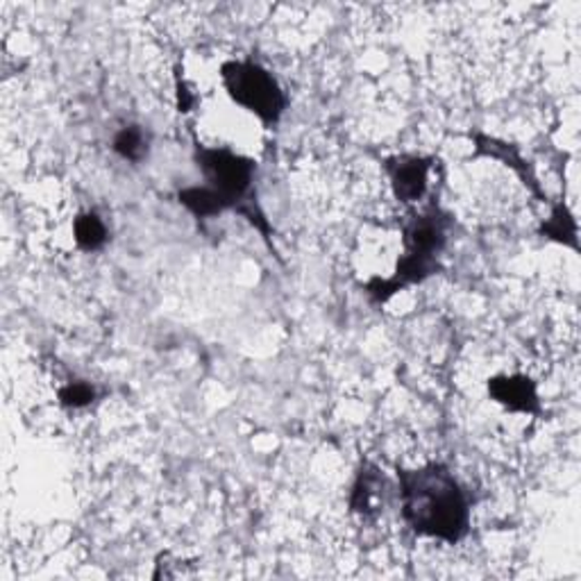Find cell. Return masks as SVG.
<instances>
[{
	"label": "cell",
	"mask_w": 581,
	"mask_h": 581,
	"mask_svg": "<svg viewBox=\"0 0 581 581\" xmlns=\"http://www.w3.org/2000/svg\"><path fill=\"white\" fill-rule=\"evenodd\" d=\"M402 518L418 536L459 543L470 529V500L445 464L397 468Z\"/></svg>",
	"instance_id": "6da1fadb"
},
{
	"label": "cell",
	"mask_w": 581,
	"mask_h": 581,
	"mask_svg": "<svg viewBox=\"0 0 581 581\" xmlns=\"http://www.w3.org/2000/svg\"><path fill=\"white\" fill-rule=\"evenodd\" d=\"M193 160L198 168L202 170V175H205V182H207L205 187H210L225 202L227 212L232 210L245 216L268 239L270 227L264 214L255 207V202L250 200L257 164L250 157L235 153V150L207 148V146H195Z\"/></svg>",
	"instance_id": "7a4b0ae2"
},
{
	"label": "cell",
	"mask_w": 581,
	"mask_h": 581,
	"mask_svg": "<svg viewBox=\"0 0 581 581\" xmlns=\"http://www.w3.org/2000/svg\"><path fill=\"white\" fill-rule=\"evenodd\" d=\"M220 80L225 93L264 125L273 128L280 123L287 110V96L273 75L257 62L230 60L220 66Z\"/></svg>",
	"instance_id": "3957f363"
},
{
	"label": "cell",
	"mask_w": 581,
	"mask_h": 581,
	"mask_svg": "<svg viewBox=\"0 0 581 581\" xmlns=\"http://www.w3.org/2000/svg\"><path fill=\"white\" fill-rule=\"evenodd\" d=\"M450 225H452L450 214L443 212L437 202H432L422 214L414 216L407 223V227H404L402 257L422 268L427 275H434L441 268L439 257L445 250Z\"/></svg>",
	"instance_id": "277c9868"
},
{
	"label": "cell",
	"mask_w": 581,
	"mask_h": 581,
	"mask_svg": "<svg viewBox=\"0 0 581 581\" xmlns=\"http://www.w3.org/2000/svg\"><path fill=\"white\" fill-rule=\"evenodd\" d=\"M434 166V157H418V155H402L387 160L384 168L389 173V182L393 195L412 205L425 198L429 187V170Z\"/></svg>",
	"instance_id": "5b68a950"
},
{
	"label": "cell",
	"mask_w": 581,
	"mask_h": 581,
	"mask_svg": "<svg viewBox=\"0 0 581 581\" xmlns=\"http://www.w3.org/2000/svg\"><path fill=\"white\" fill-rule=\"evenodd\" d=\"M489 395L516 414H539L541 400L536 384L525 375H497L489 380Z\"/></svg>",
	"instance_id": "8992f818"
},
{
	"label": "cell",
	"mask_w": 581,
	"mask_h": 581,
	"mask_svg": "<svg viewBox=\"0 0 581 581\" xmlns=\"http://www.w3.org/2000/svg\"><path fill=\"white\" fill-rule=\"evenodd\" d=\"M387 497V479L370 464H364L357 472V482L352 487L350 509L362 518H372L382 511Z\"/></svg>",
	"instance_id": "52a82bcc"
},
{
	"label": "cell",
	"mask_w": 581,
	"mask_h": 581,
	"mask_svg": "<svg viewBox=\"0 0 581 581\" xmlns=\"http://www.w3.org/2000/svg\"><path fill=\"white\" fill-rule=\"evenodd\" d=\"M112 150L125 162L141 164L150 153V132L141 123L123 125V128L114 135Z\"/></svg>",
	"instance_id": "ba28073f"
},
{
	"label": "cell",
	"mask_w": 581,
	"mask_h": 581,
	"mask_svg": "<svg viewBox=\"0 0 581 581\" xmlns=\"http://www.w3.org/2000/svg\"><path fill=\"white\" fill-rule=\"evenodd\" d=\"M73 235H75V243H78V248L85 252L103 250L105 243L110 241L108 225L96 212H83L78 218H75Z\"/></svg>",
	"instance_id": "9c48e42d"
},
{
	"label": "cell",
	"mask_w": 581,
	"mask_h": 581,
	"mask_svg": "<svg viewBox=\"0 0 581 581\" xmlns=\"http://www.w3.org/2000/svg\"><path fill=\"white\" fill-rule=\"evenodd\" d=\"M180 205L187 207L195 218H210L227 212L225 202L210 187H185L178 191Z\"/></svg>",
	"instance_id": "30bf717a"
},
{
	"label": "cell",
	"mask_w": 581,
	"mask_h": 581,
	"mask_svg": "<svg viewBox=\"0 0 581 581\" xmlns=\"http://www.w3.org/2000/svg\"><path fill=\"white\" fill-rule=\"evenodd\" d=\"M58 397L64 409H87L96 402L98 391L93 384L78 380V382H68L66 387H62Z\"/></svg>",
	"instance_id": "8fae6325"
},
{
	"label": "cell",
	"mask_w": 581,
	"mask_h": 581,
	"mask_svg": "<svg viewBox=\"0 0 581 581\" xmlns=\"http://www.w3.org/2000/svg\"><path fill=\"white\" fill-rule=\"evenodd\" d=\"M545 237L559 241V243H568L572 248H577V230H574V220L570 218V214L564 207H557L552 212L550 220L543 225L541 230Z\"/></svg>",
	"instance_id": "7c38bea8"
},
{
	"label": "cell",
	"mask_w": 581,
	"mask_h": 581,
	"mask_svg": "<svg viewBox=\"0 0 581 581\" xmlns=\"http://www.w3.org/2000/svg\"><path fill=\"white\" fill-rule=\"evenodd\" d=\"M191 108H193V96L189 93V89L182 83H178V110L191 112Z\"/></svg>",
	"instance_id": "4fadbf2b"
}]
</instances>
